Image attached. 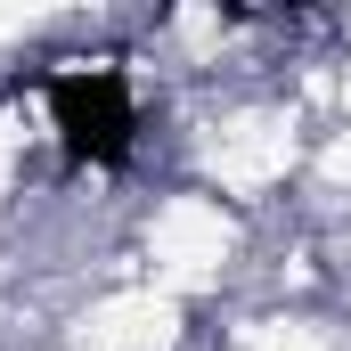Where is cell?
Returning a JSON list of instances; mask_svg holds the SVG:
<instances>
[{
    "label": "cell",
    "instance_id": "1",
    "mask_svg": "<svg viewBox=\"0 0 351 351\" xmlns=\"http://www.w3.org/2000/svg\"><path fill=\"white\" fill-rule=\"evenodd\" d=\"M49 131L58 147L90 164V172H123L131 147H139V98H131V74L123 66H58L49 82Z\"/></svg>",
    "mask_w": 351,
    "mask_h": 351
}]
</instances>
